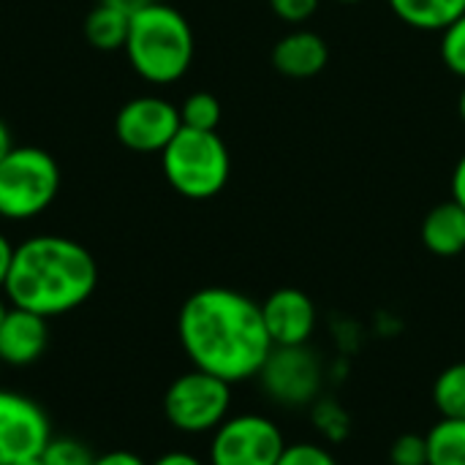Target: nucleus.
Segmentation results:
<instances>
[{
	"label": "nucleus",
	"mask_w": 465,
	"mask_h": 465,
	"mask_svg": "<svg viewBox=\"0 0 465 465\" xmlns=\"http://www.w3.org/2000/svg\"><path fill=\"white\" fill-rule=\"evenodd\" d=\"M259 384L270 401L286 409L313 406L322 395L324 368L308 346H275L259 371Z\"/></svg>",
	"instance_id": "0eeeda50"
},
{
	"label": "nucleus",
	"mask_w": 465,
	"mask_h": 465,
	"mask_svg": "<svg viewBox=\"0 0 465 465\" xmlns=\"http://www.w3.org/2000/svg\"><path fill=\"white\" fill-rule=\"evenodd\" d=\"M14 248L16 245H11L8 237L0 234V292L5 286V278H8V270H11V262H14Z\"/></svg>",
	"instance_id": "bb28decb"
},
{
	"label": "nucleus",
	"mask_w": 465,
	"mask_h": 465,
	"mask_svg": "<svg viewBox=\"0 0 465 465\" xmlns=\"http://www.w3.org/2000/svg\"><path fill=\"white\" fill-rule=\"evenodd\" d=\"M177 338L193 368L229 384L256 379L275 349L264 327L262 305L226 286L199 289L183 302Z\"/></svg>",
	"instance_id": "f257e3e1"
},
{
	"label": "nucleus",
	"mask_w": 465,
	"mask_h": 465,
	"mask_svg": "<svg viewBox=\"0 0 465 465\" xmlns=\"http://www.w3.org/2000/svg\"><path fill=\"white\" fill-rule=\"evenodd\" d=\"M433 406L441 417L465 420V360L447 365L433 381Z\"/></svg>",
	"instance_id": "a211bd4d"
},
{
	"label": "nucleus",
	"mask_w": 465,
	"mask_h": 465,
	"mask_svg": "<svg viewBox=\"0 0 465 465\" xmlns=\"http://www.w3.org/2000/svg\"><path fill=\"white\" fill-rule=\"evenodd\" d=\"M338 3H343V5H354V3H362V0H338Z\"/></svg>",
	"instance_id": "f704fd0d"
},
{
	"label": "nucleus",
	"mask_w": 465,
	"mask_h": 465,
	"mask_svg": "<svg viewBox=\"0 0 465 465\" xmlns=\"http://www.w3.org/2000/svg\"><path fill=\"white\" fill-rule=\"evenodd\" d=\"M166 183L185 199L204 202L218 196L232 174V158L218 131L180 128L161 153Z\"/></svg>",
	"instance_id": "20e7f679"
},
{
	"label": "nucleus",
	"mask_w": 465,
	"mask_h": 465,
	"mask_svg": "<svg viewBox=\"0 0 465 465\" xmlns=\"http://www.w3.org/2000/svg\"><path fill=\"white\" fill-rule=\"evenodd\" d=\"M0 371H3V362H0Z\"/></svg>",
	"instance_id": "c9c22d12"
},
{
	"label": "nucleus",
	"mask_w": 465,
	"mask_h": 465,
	"mask_svg": "<svg viewBox=\"0 0 465 465\" xmlns=\"http://www.w3.org/2000/svg\"><path fill=\"white\" fill-rule=\"evenodd\" d=\"M11 147H14V139H11V131H8V125L0 120V161L11 153Z\"/></svg>",
	"instance_id": "7c9ffc66"
},
{
	"label": "nucleus",
	"mask_w": 465,
	"mask_h": 465,
	"mask_svg": "<svg viewBox=\"0 0 465 465\" xmlns=\"http://www.w3.org/2000/svg\"><path fill=\"white\" fill-rule=\"evenodd\" d=\"M286 450L281 428L264 414L229 417L210 441V465H278Z\"/></svg>",
	"instance_id": "6e6552de"
},
{
	"label": "nucleus",
	"mask_w": 465,
	"mask_h": 465,
	"mask_svg": "<svg viewBox=\"0 0 465 465\" xmlns=\"http://www.w3.org/2000/svg\"><path fill=\"white\" fill-rule=\"evenodd\" d=\"M125 54L131 68L150 84L183 79L193 63V30L169 3H150L131 16Z\"/></svg>",
	"instance_id": "7ed1b4c3"
},
{
	"label": "nucleus",
	"mask_w": 465,
	"mask_h": 465,
	"mask_svg": "<svg viewBox=\"0 0 465 465\" xmlns=\"http://www.w3.org/2000/svg\"><path fill=\"white\" fill-rule=\"evenodd\" d=\"M93 465H147L139 455L128 452V450H114V452H106L101 458H95Z\"/></svg>",
	"instance_id": "a878e982"
},
{
	"label": "nucleus",
	"mask_w": 465,
	"mask_h": 465,
	"mask_svg": "<svg viewBox=\"0 0 465 465\" xmlns=\"http://www.w3.org/2000/svg\"><path fill=\"white\" fill-rule=\"evenodd\" d=\"M95 283L98 267L82 242L60 234H35L14 248L3 294L14 308L52 319L84 305Z\"/></svg>",
	"instance_id": "f03ea898"
},
{
	"label": "nucleus",
	"mask_w": 465,
	"mask_h": 465,
	"mask_svg": "<svg viewBox=\"0 0 465 465\" xmlns=\"http://www.w3.org/2000/svg\"><path fill=\"white\" fill-rule=\"evenodd\" d=\"M60 191V166L41 147H11L0 161V218L30 221L41 215Z\"/></svg>",
	"instance_id": "39448f33"
},
{
	"label": "nucleus",
	"mask_w": 465,
	"mask_h": 465,
	"mask_svg": "<svg viewBox=\"0 0 465 465\" xmlns=\"http://www.w3.org/2000/svg\"><path fill=\"white\" fill-rule=\"evenodd\" d=\"M392 14L414 30L441 33L460 14H465V0H387Z\"/></svg>",
	"instance_id": "2eb2a0df"
},
{
	"label": "nucleus",
	"mask_w": 465,
	"mask_h": 465,
	"mask_svg": "<svg viewBox=\"0 0 465 465\" xmlns=\"http://www.w3.org/2000/svg\"><path fill=\"white\" fill-rule=\"evenodd\" d=\"M93 452L76 439H49L41 452L44 465H93Z\"/></svg>",
	"instance_id": "412c9836"
},
{
	"label": "nucleus",
	"mask_w": 465,
	"mask_h": 465,
	"mask_svg": "<svg viewBox=\"0 0 465 465\" xmlns=\"http://www.w3.org/2000/svg\"><path fill=\"white\" fill-rule=\"evenodd\" d=\"M46 341H49L46 319L33 311L11 305V311L0 324V362L11 368H27L35 360H41Z\"/></svg>",
	"instance_id": "f8f14e48"
},
{
	"label": "nucleus",
	"mask_w": 465,
	"mask_h": 465,
	"mask_svg": "<svg viewBox=\"0 0 465 465\" xmlns=\"http://www.w3.org/2000/svg\"><path fill=\"white\" fill-rule=\"evenodd\" d=\"M441 57L452 74L465 79V14L441 30Z\"/></svg>",
	"instance_id": "4be33fe9"
},
{
	"label": "nucleus",
	"mask_w": 465,
	"mask_h": 465,
	"mask_svg": "<svg viewBox=\"0 0 465 465\" xmlns=\"http://www.w3.org/2000/svg\"><path fill=\"white\" fill-rule=\"evenodd\" d=\"M180 128V106L161 95L131 98L114 117V134L120 144L134 153H163Z\"/></svg>",
	"instance_id": "1a4fd4ad"
},
{
	"label": "nucleus",
	"mask_w": 465,
	"mask_h": 465,
	"mask_svg": "<svg viewBox=\"0 0 465 465\" xmlns=\"http://www.w3.org/2000/svg\"><path fill=\"white\" fill-rule=\"evenodd\" d=\"M452 199L465 207V155L458 161L455 172H452Z\"/></svg>",
	"instance_id": "cd10ccee"
},
{
	"label": "nucleus",
	"mask_w": 465,
	"mask_h": 465,
	"mask_svg": "<svg viewBox=\"0 0 465 465\" xmlns=\"http://www.w3.org/2000/svg\"><path fill=\"white\" fill-rule=\"evenodd\" d=\"M428 465H465V420L441 417L425 436Z\"/></svg>",
	"instance_id": "f3484780"
},
{
	"label": "nucleus",
	"mask_w": 465,
	"mask_h": 465,
	"mask_svg": "<svg viewBox=\"0 0 465 465\" xmlns=\"http://www.w3.org/2000/svg\"><path fill=\"white\" fill-rule=\"evenodd\" d=\"M390 465H428V441L420 433H403L390 444Z\"/></svg>",
	"instance_id": "5701e85b"
},
{
	"label": "nucleus",
	"mask_w": 465,
	"mask_h": 465,
	"mask_svg": "<svg viewBox=\"0 0 465 465\" xmlns=\"http://www.w3.org/2000/svg\"><path fill=\"white\" fill-rule=\"evenodd\" d=\"M128 27H131V16L125 11L98 3L84 19V38L101 52H114L125 46Z\"/></svg>",
	"instance_id": "dca6fc26"
},
{
	"label": "nucleus",
	"mask_w": 465,
	"mask_h": 465,
	"mask_svg": "<svg viewBox=\"0 0 465 465\" xmlns=\"http://www.w3.org/2000/svg\"><path fill=\"white\" fill-rule=\"evenodd\" d=\"M262 316L272 346H308L319 324L313 300L292 286L272 292L262 302Z\"/></svg>",
	"instance_id": "9b49d317"
},
{
	"label": "nucleus",
	"mask_w": 465,
	"mask_h": 465,
	"mask_svg": "<svg viewBox=\"0 0 465 465\" xmlns=\"http://www.w3.org/2000/svg\"><path fill=\"white\" fill-rule=\"evenodd\" d=\"M153 465H204L199 458H193L191 452H166L161 455Z\"/></svg>",
	"instance_id": "c85d7f7f"
},
{
	"label": "nucleus",
	"mask_w": 465,
	"mask_h": 465,
	"mask_svg": "<svg viewBox=\"0 0 465 465\" xmlns=\"http://www.w3.org/2000/svg\"><path fill=\"white\" fill-rule=\"evenodd\" d=\"M232 411V384L207 373L188 371L177 376L163 395L166 422L188 436L215 433Z\"/></svg>",
	"instance_id": "423d86ee"
},
{
	"label": "nucleus",
	"mask_w": 465,
	"mask_h": 465,
	"mask_svg": "<svg viewBox=\"0 0 465 465\" xmlns=\"http://www.w3.org/2000/svg\"><path fill=\"white\" fill-rule=\"evenodd\" d=\"M180 120L193 131H218L221 125V101L213 93H191L180 106Z\"/></svg>",
	"instance_id": "6ab92c4d"
},
{
	"label": "nucleus",
	"mask_w": 465,
	"mask_h": 465,
	"mask_svg": "<svg viewBox=\"0 0 465 465\" xmlns=\"http://www.w3.org/2000/svg\"><path fill=\"white\" fill-rule=\"evenodd\" d=\"M458 112H460V117H463V123H465V87H463V93H460V101H458Z\"/></svg>",
	"instance_id": "473e14b6"
},
{
	"label": "nucleus",
	"mask_w": 465,
	"mask_h": 465,
	"mask_svg": "<svg viewBox=\"0 0 465 465\" xmlns=\"http://www.w3.org/2000/svg\"><path fill=\"white\" fill-rule=\"evenodd\" d=\"M322 0H270V8L278 19L289 25H302L319 11Z\"/></svg>",
	"instance_id": "393cba45"
},
{
	"label": "nucleus",
	"mask_w": 465,
	"mask_h": 465,
	"mask_svg": "<svg viewBox=\"0 0 465 465\" xmlns=\"http://www.w3.org/2000/svg\"><path fill=\"white\" fill-rule=\"evenodd\" d=\"M422 245L441 259L465 253V207L455 199L436 204L422 221Z\"/></svg>",
	"instance_id": "4468645a"
},
{
	"label": "nucleus",
	"mask_w": 465,
	"mask_h": 465,
	"mask_svg": "<svg viewBox=\"0 0 465 465\" xmlns=\"http://www.w3.org/2000/svg\"><path fill=\"white\" fill-rule=\"evenodd\" d=\"M49 439L52 430L44 409L27 395L0 390V465L38 458Z\"/></svg>",
	"instance_id": "9d476101"
},
{
	"label": "nucleus",
	"mask_w": 465,
	"mask_h": 465,
	"mask_svg": "<svg viewBox=\"0 0 465 465\" xmlns=\"http://www.w3.org/2000/svg\"><path fill=\"white\" fill-rule=\"evenodd\" d=\"M278 465H341L335 460V455L313 441H297V444H286L283 455Z\"/></svg>",
	"instance_id": "b1692460"
},
{
	"label": "nucleus",
	"mask_w": 465,
	"mask_h": 465,
	"mask_svg": "<svg viewBox=\"0 0 465 465\" xmlns=\"http://www.w3.org/2000/svg\"><path fill=\"white\" fill-rule=\"evenodd\" d=\"M330 60L327 41L313 30H292L272 46V65L289 79H311Z\"/></svg>",
	"instance_id": "ddd939ff"
},
{
	"label": "nucleus",
	"mask_w": 465,
	"mask_h": 465,
	"mask_svg": "<svg viewBox=\"0 0 465 465\" xmlns=\"http://www.w3.org/2000/svg\"><path fill=\"white\" fill-rule=\"evenodd\" d=\"M8 311H11V308H8V302L0 297V324H3V319H5V313H8Z\"/></svg>",
	"instance_id": "2f4dec72"
},
{
	"label": "nucleus",
	"mask_w": 465,
	"mask_h": 465,
	"mask_svg": "<svg viewBox=\"0 0 465 465\" xmlns=\"http://www.w3.org/2000/svg\"><path fill=\"white\" fill-rule=\"evenodd\" d=\"M98 3L114 5V8L125 11L128 16H134V14H139L142 8H147V5H150V3H155V0H98Z\"/></svg>",
	"instance_id": "c756f323"
},
{
	"label": "nucleus",
	"mask_w": 465,
	"mask_h": 465,
	"mask_svg": "<svg viewBox=\"0 0 465 465\" xmlns=\"http://www.w3.org/2000/svg\"><path fill=\"white\" fill-rule=\"evenodd\" d=\"M14 465H44V463H41V455H38V458H27V460H19V463H14Z\"/></svg>",
	"instance_id": "72a5a7b5"
},
{
	"label": "nucleus",
	"mask_w": 465,
	"mask_h": 465,
	"mask_svg": "<svg viewBox=\"0 0 465 465\" xmlns=\"http://www.w3.org/2000/svg\"><path fill=\"white\" fill-rule=\"evenodd\" d=\"M311 420L316 425V430L327 439V441H343L349 433H351V420H349V411L335 403V401H316L311 406Z\"/></svg>",
	"instance_id": "aec40b11"
}]
</instances>
